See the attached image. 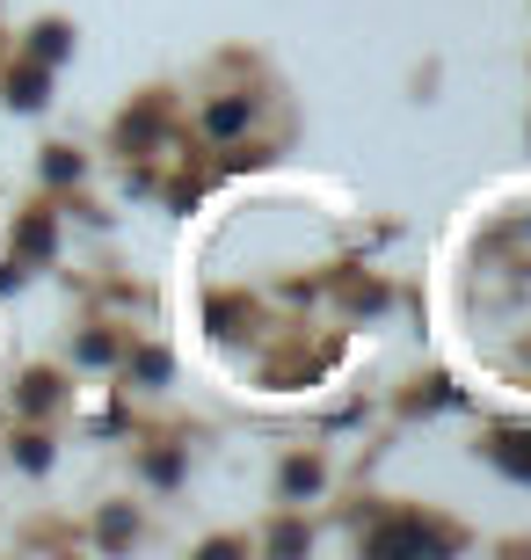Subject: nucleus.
Masks as SVG:
<instances>
[{"label":"nucleus","mask_w":531,"mask_h":560,"mask_svg":"<svg viewBox=\"0 0 531 560\" xmlns=\"http://www.w3.org/2000/svg\"><path fill=\"white\" fill-rule=\"evenodd\" d=\"M371 553H451V532H437V524H379V532H371Z\"/></svg>","instance_id":"1"},{"label":"nucleus","mask_w":531,"mask_h":560,"mask_svg":"<svg viewBox=\"0 0 531 560\" xmlns=\"http://www.w3.org/2000/svg\"><path fill=\"white\" fill-rule=\"evenodd\" d=\"M488 458H495L510 480H531V430H503V436L488 444Z\"/></svg>","instance_id":"2"},{"label":"nucleus","mask_w":531,"mask_h":560,"mask_svg":"<svg viewBox=\"0 0 531 560\" xmlns=\"http://www.w3.org/2000/svg\"><path fill=\"white\" fill-rule=\"evenodd\" d=\"M205 125H211V139H233V131L247 125V103H219V109L205 117Z\"/></svg>","instance_id":"3"},{"label":"nucleus","mask_w":531,"mask_h":560,"mask_svg":"<svg viewBox=\"0 0 531 560\" xmlns=\"http://www.w3.org/2000/svg\"><path fill=\"white\" fill-rule=\"evenodd\" d=\"M37 59H66V30H59V22H44V30H37Z\"/></svg>","instance_id":"4"},{"label":"nucleus","mask_w":531,"mask_h":560,"mask_svg":"<svg viewBox=\"0 0 531 560\" xmlns=\"http://www.w3.org/2000/svg\"><path fill=\"white\" fill-rule=\"evenodd\" d=\"M15 103H22V109L44 103V73H22V81H15Z\"/></svg>","instance_id":"5"},{"label":"nucleus","mask_w":531,"mask_h":560,"mask_svg":"<svg viewBox=\"0 0 531 560\" xmlns=\"http://www.w3.org/2000/svg\"><path fill=\"white\" fill-rule=\"evenodd\" d=\"M313 480H321V474H313V466H285V495H307Z\"/></svg>","instance_id":"6"},{"label":"nucleus","mask_w":531,"mask_h":560,"mask_svg":"<svg viewBox=\"0 0 531 560\" xmlns=\"http://www.w3.org/2000/svg\"><path fill=\"white\" fill-rule=\"evenodd\" d=\"M103 539H109V546L131 539V517H124V510H109V517H103Z\"/></svg>","instance_id":"7"}]
</instances>
